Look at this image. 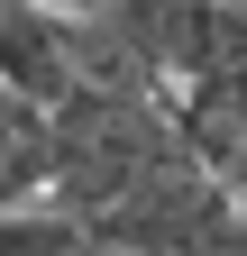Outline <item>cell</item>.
I'll list each match as a JSON object with an SVG mask.
<instances>
[{
	"mask_svg": "<svg viewBox=\"0 0 247 256\" xmlns=\"http://www.w3.org/2000/svg\"><path fill=\"white\" fill-rule=\"evenodd\" d=\"M0 256H92V229H82L74 210L37 202V210H10V220H0Z\"/></svg>",
	"mask_w": 247,
	"mask_h": 256,
	"instance_id": "277c9868",
	"label": "cell"
},
{
	"mask_svg": "<svg viewBox=\"0 0 247 256\" xmlns=\"http://www.w3.org/2000/svg\"><path fill=\"white\" fill-rule=\"evenodd\" d=\"M92 256H247V202L192 156H165L119 210L92 220Z\"/></svg>",
	"mask_w": 247,
	"mask_h": 256,
	"instance_id": "7a4b0ae2",
	"label": "cell"
},
{
	"mask_svg": "<svg viewBox=\"0 0 247 256\" xmlns=\"http://www.w3.org/2000/svg\"><path fill=\"white\" fill-rule=\"evenodd\" d=\"M238 10H247V0H238Z\"/></svg>",
	"mask_w": 247,
	"mask_h": 256,
	"instance_id": "5b68a950",
	"label": "cell"
},
{
	"mask_svg": "<svg viewBox=\"0 0 247 256\" xmlns=\"http://www.w3.org/2000/svg\"><path fill=\"white\" fill-rule=\"evenodd\" d=\"M55 202V119L0 92V220Z\"/></svg>",
	"mask_w": 247,
	"mask_h": 256,
	"instance_id": "3957f363",
	"label": "cell"
},
{
	"mask_svg": "<svg viewBox=\"0 0 247 256\" xmlns=\"http://www.w3.org/2000/svg\"><path fill=\"white\" fill-rule=\"evenodd\" d=\"M183 156L165 101H110V92H74L64 110H55V210H74L82 229L101 210H119L128 192Z\"/></svg>",
	"mask_w": 247,
	"mask_h": 256,
	"instance_id": "6da1fadb",
	"label": "cell"
}]
</instances>
